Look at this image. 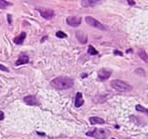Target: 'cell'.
Listing matches in <instances>:
<instances>
[{"mask_svg": "<svg viewBox=\"0 0 148 139\" xmlns=\"http://www.w3.org/2000/svg\"><path fill=\"white\" fill-rule=\"evenodd\" d=\"M99 1H97V0H84V1L81 2V4L85 7H88V6H94L96 4H98Z\"/></svg>", "mask_w": 148, "mask_h": 139, "instance_id": "5bb4252c", "label": "cell"}, {"mask_svg": "<svg viewBox=\"0 0 148 139\" xmlns=\"http://www.w3.org/2000/svg\"><path fill=\"white\" fill-rule=\"evenodd\" d=\"M24 101L29 105H39V100L35 95H27L24 97Z\"/></svg>", "mask_w": 148, "mask_h": 139, "instance_id": "ba28073f", "label": "cell"}, {"mask_svg": "<svg viewBox=\"0 0 148 139\" xmlns=\"http://www.w3.org/2000/svg\"><path fill=\"white\" fill-rule=\"evenodd\" d=\"M127 3H128L129 5H134V4H135V2H134V1H131V0H128Z\"/></svg>", "mask_w": 148, "mask_h": 139, "instance_id": "603a6c76", "label": "cell"}, {"mask_svg": "<svg viewBox=\"0 0 148 139\" xmlns=\"http://www.w3.org/2000/svg\"><path fill=\"white\" fill-rule=\"evenodd\" d=\"M38 10H39V12L41 13V15H42L44 19H46V20H50V19H52L53 16H54V12H53V10H51V9L39 8Z\"/></svg>", "mask_w": 148, "mask_h": 139, "instance_id": "5b68a950", "label": "cell"}, {"mask_svg": "<svg viewBox=\"0 0 148 139\" xmlns=\"http://www.w3.org/2000/svg\"><path fill=\"white\" fill-rule=\"evenodd\" d=\"M26 39V33L25 32H22L18 37H16L14 39V43L15 44H22Z\"/></svg>", "mask_w": 148, "mask_h": 139, "instance_id": "4fadbf2b", "label": "cell"}, {"mask_svg": "<svg viewBox=\"0 0 148 139\" xmlns=\"http://www.w3.org/2000/svg\"><path fill=\"white\" fill-rule=\"evenodd\" d=\"M114 54H115V55H118V56H122V53L119 52V51H117V50L114 51Z\"/></svg>", "mask_w": 148, "mask_h": 139, "instance_id": "44dd1931", "label": "cell"}, {"mask_svg": "<svg viewBox=\"0 0 148 139\" xmlns=\"http://www.w3.org/2000/svg\"><path fill=\"white\" fill-rule=\"evenodd\" d=\"M55 35H56V37H57V38H61V39H62V38H66V37H67V35H66L64 32H62V31H57Z\"/></svg>", "mask_w": 148, "mask_h": 139, "instance_id": "ac0fdd59", "label": "cell"}, {"mask_svg": "<svg viewBox=\"0 0 148 139\" xmlns=\"http://www.w3.org/2000/svg\"><path fill=\"white\" fill-rule=\"evenodd\" d=\"M7 19H8V23H9V24H11V23H12V16H11L10 14H8V15H7Z\"/></svg>", "mask_w": 148, "mask_h": 139, "instance_id": "ffe728a7", "label": "cell"}, {"mask_svg": "<svg viewBox=\"0 0 148 139\" xmlns=\"http://www.w3.org/2000/svg\"><path fill=\"white\" fill-rule=\"evenodd\" d=\"M81 21H82L81 17H77V16H70V17H68L66 19L67 24L69 26H71V27H77V26H79L81 24Z\"/></svg>", "mask_w": 148, "mask_h": 139, "instance_id": "8992f818", "label": "cell"}, {"mask_svg": "<svg viewBox=\"0 0 148 139\" xmlns=\"http://www.w3.org/2000/svg\"><path fill=\"white\" fill-rule=\"evenodd\" d=\"M4 118V113L3 111H0V120H2Z\"/></svg>", "mask_w": 148, "mask_h": 139, "instance_id": "7402d4cb", "label": "cell"}, {"mask_svg": "<svg viewBox=\"0 0 148 139\" xmlns=\"http://www.w3.org/2000/svg\"><path fill=\"white\" fill-rule=\"evenodd\" d=\"M126 139H131V138H126Z\"/></svg>", "mask_w": 148, "mask_h": 139, "instance_id": "484cf974", "label": "cell"}, {"mask_svg": "<svg viewBox=\"0 0 148 139\" xmlns=\"http://www.w3.org/2000/svg\"><path fill=\"white\" fill-rule=\"evenodd\" d=\"M111 87H112L113 89H115L116 91L120 92V93H127V92H130V91L132 90V87H131L130 85H128V84L125 83V82L119 81V80L112 81Z\"/></svg>", "mask_w": 148, "mask_h": 139, "instance_id": "7a4b0ae2", "label": "cell"}, {"mask_svg": "<svg viewBox=\"0 0 148 139\" xmlns=\"http://www.w3.org/2000/svg\"><path fill=\"white\" fill-rule=\"evenodd\" d=\"M109 131L106 129H102V128H96L93 131H89L86 133L87 136H91L94 137L96 139H106L109 135Z\"/></svg>", "mask_w": 148, "mask_h": 139, "instance_id": "3957f363", "label": "cell"}, {"mask_svg": "<svg viewBox=\"0 0 148 139\" xmlns=\"http://www.w3.org/2000/svg\"><path fill=\"white\" fill-rule=\"evenodd\" d=\"M29 61H30V59H29V57H28L27 55H25V54H21V55H20V57H19V59H18V61L16 62V66L25 65V64L29 63Z\"/></svg>", "mask_w": 148, "mask_h": 139, "instance_id": "30bf717a", "label": "cell"}, {"mask_svg": "<svg viewBox=\"0 0 148 139\" xmlns=\"http://www.w3.org/2000/svg\"><path fill=\"white\" fill-rule=\"evenodd\" d=\"M76 38L77 40L81 43V44H86L88 39H87V35L85 33H83L82 31H77L76 32Z\"/></svg>", "mask_w": 148, "mask_h": 139, "instance_id": "9c48e42d", "label": "cell"}, {"mask_svg": "<svg viewBox=\"0 0 148 139\" xmlns=\"http://www.w3.org/2000/svg\"><path fill=\"white\" fill-rule=\"evenodd\" d=\"M89 121L91 124H104L105 120L101 117H97V116H92L89 118Z\"/></svg>", "mask_w": 148, "mask_h": 139, "instance_id": "7c38bea8", "label": "cell"}, {"mask_svg": "<svg viewBox=\"0 0 148 139\" xmlns=\"http://www.w3.org/2000/svg\"><path fill=\"white\" fill-rule=\"evenodd\" d=\"M10 5H11L10 2L5 1V0H0V8H1V9H5L6 7H8Z\"/></svg>", "mask_w": 148, "mask_h": 139, "instance_id": "2e32d148", "label": "cell"}, {"mask_svg": "<svg viewBox=\"0 0 148 139\" xmlns=\"http://www.w3.org/2000/svg\"><path fill=\"white\" fill-rule=\"evenodd\" d=\"M88 54L89 55H92V56H94V55H98L99 54V52L92 46V45H90L89 47H88Z\"/></svg>", "mask_w": 148, "mask_h": 139, "instance_id": "9a60e30c", "label": "cell"}, {"mask_svg": "<svg viewBox=\"0 0 148 139\" xmlns=\"http://www.w3.org/2000/svg\"><path fill=\"white\" fill-rule=\"evenodd\" d=\"M112 139H116V138H112Z\"/></svg>", "mask_w": 148, "mask_h": 139, "instance_id": "4316f807", "label": "cell"}, {"mask_svg": "<svg viewBox=\"0 0 148 139\" xmlns=\"http://www.w3.org/2000/svg\"><path fill=\"white\" fill-rule=\"evenodd\" d=\"M0 70H1V71H5V72H8V69H7L6 67L2 66V65H0Z\"/></svg>", "mask_w": 148, "mask_h": 139, "instance_id": "d6986e66", "label": "cell"}, {"mask_svg": "<svg viewBox=\"0 0 148 139\" xmlns=\"http://www.w3.org/2000/svg\"><path fill=\"white\" fill-rule=\"evenodd\" d=\"M75 106L76 107H80L81 105L84 104V99H83V96H82V93H77L76 95H75Z\"/></svg>", "mask_w": 148, "mask_h": 139, "instance_id": "8fae6325", "label": "cell"}, {"mask_svg": "<svg viewBox=\"0 0 148 139\" xmlns=\"http://www.w3.org/2000/svg\"><path fill=\"white\" fill-rule=\"evenodd\" d=\"M37 133H38L39 135H45V133H44V132H40V131H38Z\"/></svg>", "mask_w": 148, "mask_h": 139, "instance_id": "cb8c5ba5", "label": "cell"}, {"mask_svg": "<svg viewBox=\"0 0 148 139\" xmlns=\"http://www.w3.org/2000/svg\"><path fill=\"white\" fill-rule=\"evenodd\" d=\"M135 109L137 110V111H139V112H143V113H148V109H146L145 107H143L141 104H137L136 106H135Z\"/></svg>", "mask_w": 148, "mask_h": 139, "instance_id": "e0dca14e", "label": "cell"}, {"mask_svg": "<svg viewBox=\"0 0 148 139\" xmlns=\"http://www.w3.org/2000/svg\"><path fill=\"white\" fill-rule=\"evenodd\" d=\"M46 38H47V37H46V36H45V37H44V38H43V39H42V40H41V42H44V40H45V39H46Z\"/></svg>", "mask_w": 148, "mask_h": 139, "instance_id": "d4e9b609", "label": "cell"}, {"mask_svg": "<svg viewBox=\"0 0 148 139\" xmlns=\"http://www.w3.org/2000/svg\"><path fill=\"white\" fill-rule=\"evenodd\" d=\"M112 76V72L107 69H102L98 72V79L100 81H106Z\"/></svg>", "mask_w": 148, "mask_h": 139, "instance_id": "52a82bcc", "label": "cell"}, {"mask_svg": "<svg viewBox=\"0 0 148 139\" xmlns=\"http://www.w3.org/2000/svg\"><path fill=\"white\" fill-rule=\"evenodd\" d=\"M74 85L73 80L68 77H57L50 82V86L57 90H68Z\"/></svg>", "mask_w": 148, "mask_h": 139, "instance_id": "6da1fadb", "label": "cell"}, {"mask_svg": "<svg viewBox=\"0 0 148 139\" xmlns=\"http://www.w3.org/2000/svg\"><path fill=\"white\" fill-rule=\"evenodd\" d=\"M85 21H86V23H87L88 25H90V26H92V27H95V28H97V29H100V30H106V29H107L101 22H99L98 20H96L95 18H93V17H91V16H87V17L85 18Z\"/></svg>", "mask_w": 148, "mask_h": 139, "instance_id": "277c9868", "label": "cell"}]
</instances>
